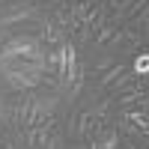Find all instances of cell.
Instances as JSON below:
<instances>
[{"mask_svg":"<svg viewBox=\"0 0 149 149\" xmlns=\"http://www.w3.org/2000/svg\"><path fill=\"white\" fill-rule=\"evenodd\" d=\"M125 72H128V66H125V63H116V66H110V69L102 74V78H98V86H102V90H107V86L113 84L116 78H122Z\"/></svg>","mask_w":149,"mask_h":149,"instance_id":"3","label":"cell"},{"mask_svg":"<svg viewBox=\"0 0 149 149\" xmlns=\"http://www.w3.org/2000/svg\"><path fill=\"white\" fill-rule=\"evenodd\" d=\"M66 39H69L66 30H60L51 18H42V33H39V42H42V45H57V48H60Z\"/></svg>","mask_w":149,"mask_h":149,"instance_id":"1","label":"cell"},{"mask_svg":"<svg viewBox=\"0 0 149 149\" xmlns=\"http://www.w3.org/2000/svg\"><path fill=\"white\" fill-rule=\"evenodd\" d=\"M131 72L137 74V78H149V54H137V57H134Z\"/></svg>","mask_w":149,"mask_h":149,"instance_id":"4","label":"cell"},{"mask_svg":"<svg viewBox=\"0 0 149 149\" xmlns=\"http://www.w3.org/2000/svg\"><path fill=\"white\" fill-rule=\"evenodd\" d=\"M134 81H137V74H134V72L128 69L125 74H122V78H116L113 84H110L107 90H110V95L116 98V95H122V93H125V90H131V86H134Z\"/></svg>","mask_w":149,"mask_h":149,"instance_id":"2","label":"cell"},{"mask_svg":"<svg viewBox=\"0 0 149 149\" xmlns=\"http://www.w3.org/2000/svg\"><path fill=\"white\" fill-rule=\"evenodd\" d=\"M113 33H116V27H113V24H104V27H102V30L95 33V45H107Z\"/></svg>","mask_w":149,"mask_h":149,"instance_id":"5","label":"cell"},{"mask_svg":"<svg viewBox=\"0 0 149 149\" xmlns=\"http://www.w3.org/2000/svg\"><path fill=\"white\" fill-rule=\"evenodd\" d=\"M119 149H137V146H134V143H131V140H125V143H122V146H119Z\"/></svg>","mask_w":149,"mask_h":149,"instance_id":"7","label":"cell"},{"mask_svg":"<svg viewBox=\"0 0 149 149\" xmlns=\"http://www.w3.org/2000/svg\"><path fill=\"white\" fill-rule=\"evenodd\" d=\"M146 33H149V27H146Z\"/></svg>","mask_w":149,"mask_h":149,"instance_id":"8","label":"cell"},{"mask_svg":"<svg viewBox=\"0 0 149 149\" xmlns=\"http://www.w3.org/2000/svg\"><path fill=\"white\" fill-rule=\"evenodd\" d=\"M110 66H116V57H113V54H107V57H102V60H98V63L93 66V72H95V74H104V72H107Z\"/></svg>","mask_w":149,"mask_h":149,"instance_id":"6","label":"cell"}]
</instances>
